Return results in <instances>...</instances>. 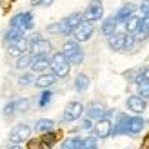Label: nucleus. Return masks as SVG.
I'll use <instances>...</instances> for the list:
<instances>
[{
    "label": "nucleus",
    "mask_w": 149,
    "mask_h": 149,
    "mask_svg": "<svg viewBox=\"0 0 149 149\" xmlns=\"http://www.w3.org/2000/svg\"><path fill=\"white\" fill-rule=\"evenodd\" d=\"M49 68H51V71H53V74L56 78H65L71 71V64L68 62V58L64 56L62 51H56V53H53L49 58Z\"/></svg>",
    "instance_id": "nucleus-1"
},
{
    "label": "nucleus",
    "mask_w": 149,
    "mask_h": 149,
    "mask_svg": "<svg viewBox=\"0 0 149 149\" xmlns=\"http://www.w3.org/2000/svg\"><path fill=\"white\" fill-rule=\"evenodd\" d=\"M82 17H84V20H87V22H98V20H102V17H104V4H102V0H91V2L87 4V7H86V11L82 13Z\"/></svg>",
    "instance_id": "nucleus-2"
},
{
    "label": "nucleus",
    "mask_w": 149,
    "mask_h": 149,
    "mask_svg": "<svg viewBox=\"0 0 149 149\" xmlns=\"http://www.w3.org/2000/svg\"><path fill=\"white\" fill-rule=\"evenodd\" d=\"M31 133H33V129L29 127L27 124H17L9 131V142L11 144H22V142H26V140H29Z\"/></svg>",
    "instance_id": "nucleus-3"
},
{
    "label": "nucleus",
    "mask_w": 149,
    "mask_h": 149,
    "mask_svg": "<svg viewBox=\"0 0 149 149\" xmlns=\"http://www.w3.org/2000/svg\"><path fill=\"white\" fill-rule=\"evenodd\" d=\"M93 33H95V26H93V22H87V20H82L73 29V35H74V40L77 42H87L93 36Z\"/></svg>",
    "instance_id": "nucleus-4"
},
{
    "label": "nucleus",
    "mask_w": 149,
    "mask_h": 149,
    "mask_svg": "<svg viewBox=\"0 0 149 149\" xmlns=\"http://www.w3.org/2000/svg\"><path fill=\"white\" fill-rule=\"evenodd\" d=\"M82 113H84V104L73 100V102H69L68 106H65L62 120L64 122H74V120H78V118L82 116Z\"/></svg>",
    "instance_id": "nucleus-5"
},
{
    "label": "nucleus",
    "mask_w": 149,
    "mask_h": 149,
    "mask_svg": "<svg viewBox=\"0 0 149 149\" xmlns=\"http://www.w3.org/2000/svg\"><path fill=\"white\" fill-rule=\"evenodd\" d=\"M33 15L31 13H18L9 20V27H22L24 31H31L33 29Z\"/></svg>",
    "instance_id": "nucleus-6"
},
{
    "label": "nucleus",
    "mask_w": 149,
    "mask_h": 149,
    "mask_svg": "<svg viewBox=\"0 0 149 149\" xmlns=\"http://www.w3.org/2000/svg\"><path fill=\"white\" fill-rule=\"evenodd\" d=\"M6 47H7V53L11 56H20V55H24V53L29 51V40L24 36V38H18L15 42L6 44Z\"/></svg>",
    "instance_id": "nucleus-7"
},
{
    "label": "nucleus",
    "mask_w": 149,
    "mask_h": 149,
    "mask_svg": "<svg viewBox=\"0 0 149 149\" xmlns=\"http://www.w3.org/2000/svg\"><path fill=\"white\" fill-rule=\"evenodd\" d=\"M111 133H113L111 120H107V118L96 120V124H95V136L96 138H107V136H111Z\"/></svg>",
    "instance_id": "nucleus-8"
},
{
    "label": "nucleus",
    "mask_w": 149,
    "mask_h": 149,
    "mask_svg": "<svg viewBox=\"0 0 149 149\" xmlns=\"http://www.w3.org/2000/svg\"><path fill=\"white\" fill-rule=\"evenodd\" d=\"M125 106H127L129 111H133V113H144L146 107H147V102L146 98H142V96H138V95H131L127 100H125Z\"/></svg>",
    "instance_id": "nucleus-9"
},
{
    "label": "nucleus",
    "mask_w": 149,
    "mask_h": 149,
    "mask_svg": "<svg viewBox=\"0 0 149 149\" xmlns=\"http://www.w3.org/2000/svg\"><path fill=\"white\" fill-rule=\"evenodd\" d=\"M29 68H31L33 73H46L49 69V56L47 55H35Z\"/></svg>",
    "instance_id": "nucleus-10"
},
{
    "label": "nucleus",
    "mask_w": 149,
    "mask_h": 149,
    "mask_svg": "<svg viewBox=\"0 0 149 149\" xmlns=\"http://www.w3.org/2000/svg\"><path fill=\"white\" fill-rule=\"evenodd\" d=\"M49 51H51V42L49 40H36L33 44H29V53H31L33 56L35 55H49Z\"/></svg>",
    "instance_id": "nucleus-11"
},
{
    "label": "nucleus",
    "mask_w": 149,
    "mask_h": 149,
    "mask_svg": "<svg viewBox=\"0 0 149 149\" xmlns=\"http://www.w3.org/2000/svg\"><path fill=\"white\" fill-rule=\"evenodd\" d=\"M135 11H136V6L135 4H131V2H127V4H124L120 9L116 11V15H115V18H116V22L118 24H124L125 20H127L131 15H135Z\"/></svg>",
    "instance_id": "nucleus-12"
},
{
    "label": "nucleus",
    "mask_w": 149,
    "mask_h": 149,
    "mask_svg": "<svg viewBox=\"0 0 149 149\" xmlns=\"http://www.w3.org/2000/svg\"><path fill=\"white\" fill-rule=\"evenodd\" d=\"M107 46L113 51H124L125 47V33H115L107 36Z\"/></svg>",
    "instance_id": "nucleus-13"
},
{
    "label": "nucleus",
    "mask_w": 149,
    "mask_h": 149,
    "mask_svg": "<svg viewBox=\"0 0 149 149\" xmlns=\"http://www.w3.org/2000/svg\"><path fill=\"white\" fill-rule=\"evenodd\" d=\"M55 82H56V77L53 73H40L35 80V86L40 87V89H49Z\"/></svg>",
    "instance_id": "nucleus-14"
},
{
    "label": "nucleus",
    "mask_w": 149,
    "mask_h": 149,
    "mask_svg": "<svg viewBox=\"0 0 149 149\" xmlns=\"http://www.w3.org/2000/svg\"><path fill=\"white\" fill-rule=\"evenodd\" d=\"M116 27H118L116 18H115V17H107V18H104L102 26H100V33H102L104 36H111V35L116 33Z\"/></svg>",
    "instance_id": "nucleus-15"
},
{
    "label": "nucleus",
    "mask_w": 149,
    "mask_h": 149,
    "mask_svg": "<svg viewBox=\"0 0 149 149\" xmlns=\"http://www.w3.org/2000/svg\"><path fill=\"white\" fill-rule=\"evenodd\" d=\"M104 113H106V107L102 104H91L86 109V118H89V120H100V118H104Z\"/></svg>",
    "instance_id": "nucleus-16"
},
{
    "label": "nucleus",
    "mask_w": 149,
    "mask_h": 149,
    "mask_svg": "<svg viewBox=\"0 0 149 149\" xmlns=\"http://www.w3.org/2000/svg\"><path fill=\"white\" fill-rule=\"evenodd\" d=\"M146 120L142 116H129V122H127V135H138L140 131L144 129Z\"/></svg>",
    "instance_id": "nucleus-17"
},
{
    "label": "nucleus",
    "mask_w": 149,
    "mask_h": 149,
    "mask_svg": "<svg viewBox=\"0 0 149 149\" xmlns=\"http://www.w3.org/2000/svg\"><path fill=\"white\" fill-rule=\"evenodd\" d=\"M147 36H149V17H142L140 26L135 33V38H136V42H144Z\"/></svg>",
    "instance_id": "nucleus-18"
},
{
    "label": "nucleus",
    "mask_w": 149,
    "mask_h": 149,
    "mask_svg": "<svg viewBox=\"0 0 149 149\" xmlns=\"http://www.w3.org/2000/svg\"><path fill=\"white\" fill-rule=\"evenodd\" d=\"M24 36H26V31H24L22 27H9V29L4 33V42L9 44V42L18 40V38H24Z\"/></svg>",
    "instance_id": "nucleus-19"
},
{
    "label": "nucleus",
    "mask_w": 149,
    "mask_h": 149,
    "mask_svg": "<svg viewBox=\"0 0 149 149\" xmlns=\"http://www.w3.org/2000/svg\"><path fill=\"white\" fill-rule=\"evenodd\" d=\"M140 20H142V17H138V15H131V17L124 22L125 33H127V35H135L136 29H138V26H140Z\"/></svg>",
    "instance_id": "nucleus-20"
},
{
    "label": "nucleus",
    "mask_w": 149,
    "mask_h": 149,
    "mask_svg": "<svg viewBox=\"0 0 149 149\" xmlns=\"http://www.w3.org/2000/svg\"><path fill=\"white\" fill-rule=\"evenodd\" d=\"M80 51V46H78V42L77 40H65L64 42V46H62V53L65 58H71L74 53H78Z\"/></svg>",
    "instance_id": "nucleus-21"
},
{
    "label": "nucleus",
    "mask_w": 149,
    "mask_h": 149,
    "mask_svg": "<svg viewBox=\"0 0 149 149\" xmlns=\"http://www.w3.org/2000/svg\"><path fill=\"white\" fill-rule=\"evenodd\" d=\"M89 84H91V80H89V77L86 73H78L77 74V78H74V89H77L78 93H84L89 87Z\"/></svg>",
    "instance_id": "nucleus-22"
},
{
    "label": "nucleus",
    "mask_w": 149,
    "mask_h": 149,
    "mask_svg": "<svg viewBox=\"0 0 149 149\" xmlns=\"http://www.w3.org/2000/svg\"><path fill=\"white\" fill-rule=\"evenodd\" d=\"M53 127H55V122L51 120V118H40V120H36V124H35V131L36 133H47V131H53Z\"/></svg>",
    "instance_id": "nucleus-23"
},
{
    "label": "nucleus",
    "mask_w": 149,
    "mask_h": 149,
    "mask_svg": "<svg viewBox=\"0 0 149 149\" xmlns=\"http://www.w3.org/2000/svg\"><path fill=\"white\" fill-rule=\"evenodd\" d=\"M127 122H129L127 115H118V122L113 127V133H111V135H122V133H127Z\"/></svg>",
    "instance_id": "nucleus-24"
},
{
    "label": "nucleus",
    "mask_w": 149,
    "mask_h": 149,
    "mask_svg": "<svg viewBox=\"0 0 149 149\" xmlns=\"http://www.w3.org/2000/svg\"><path fill=\"white\" fill-rule=\"evenodd\" d=\"M31 62H33V55L29 53H24V55H20V56H17V62H15V68L17 69H27L29 65H31Z\"/></svg>",
    "instance_id": "nucleus-25"
},
{
    "label": "nucleus",
    "mask_w": 149,
    "mask_h": 149,
    "mask_svg": "<svg viewBox=\"0 0 149 149\" xmlns=\"http://www.w3.org/2000/svg\"><path fill=\"white\" fill-rule=\"evenodd\" d=\"M82 20H84L82 13H73V15H68L65 18H62V22H64V24L68 26V27H71V29H74V27H77Z\"/></svg>",
    "instance_id": "nucleus-26"
},
{
    "label": "nucleus",
    "mask_w": 149,
    "mask_h": 149,
    "mask_svg": "<svg viewBox=\"0 0 149 149\" xmlns=\"http://www.w3.org/2000/svg\"><path fill=\"white\" fill-rule=\"evenodd\" d=\"M56 140H58V135L55 131H47V133H42V138H40V142L42 146H46V147H53L56 144Z\"/></svg>",
    "instance_id": "nucleus-27"
},
{
    "label": "nucleus",
    "mask_w": 149,
    "mask_h": 149,
    "mask_svg": "<svg viewBox=\"0 0 149 149\" xmlns=\"http://www.w3.org/2000/svg\"><path fill=\"white\" fill-rule=\"evenodd\" d=\"M136 89H138V96L149 98V78H140L136 82Z\"/></svg>",
    "instance_id": "nucleus-28"
},
{
    "label": "nucleus",
    "mask_w": 149,
    "mask_h": 149,
    "mask_svg": "<svg viewBox=\"0 0 149 149\" xmlns=\"http://www.w3.org/2000/svg\"><path fill=\"white\" fill-rule=\"evenodd\" d=\"M31 107V100L29 98H18L15 100V113H26Z\"/></svg>",
    "instance_id": "nucleus-29"
},
{
    "label": "nucleus",
    "mask_w": 149,
    "mask_h": 149,
    "mask_svg": "<svg viewBox=\"0 0 149 149\" xmlns=\"http://www.w3.org/2000/svg\"><path fill=\"white\" fill-rule=\"evenodd\" d=\"M60 149H82V138H78V136H73V138L64 140Z\"/></svg>",
    "instance_id": "nucleus-30"
},
{
    "label": "nucleus",
    "mask_w": 149,
    "mask_h": 149,
    "mask_svg": "<svg viewBox=\"0 0 149 149\" xmlns=\"http://www.w3.org/2000/svg\"><path fill=\"white\" fill-rule=\"evenodd\" d=\"M35 80H36L35 73H22L20 77H18V86L20 87H27V86L35 84Z\"/></svg>",
    "instance_id": "nucleus-31"
},
{
    "label": "nucleus",
    "mask_w": 149,
    "mask_h": 149,
    "mask_svg": "<svg viewBox=\"0 0 149 149\" xmlns=\"http://www.w3.org/2000/svg\"><path fill=\"white\" fill-rule=\"evenodd\" d=\"M82 149H98V138L96 136L82 138Z\"/></svg>",
    "instance_id": "nucleus-32"
},
{
    "label": "nucleus",
    "mask_w": 149,
    "mask_h": 149,
    "mask_svg": "<svg viewBox=\"0 0 149 149\" xmlns=\"http://www.w3.org/2000/svg\"><path fill=\"white\" fill-rule=\"evenodd\" d=\"M51 96H53V93H51V89H42V95H40V102H38V106L40 107H46L49 100H51Z\"/></svg>",
    "instance_id": "nucleus-33"
},
{
    "label": "nucleus",
    "mask_w": 149,
    "mask_h": 149,
    "mask_svg": "<svg viewBox=\"0 0 149 149\" xmlns=\"http://www.w3.org/2000/svg\"><path fill=\"white\" fill-rule=\"evenodd\" d=\"M68 62L71 64V65H80L82 62H84V51H78V53H74L71 58H68Z\"/></svg>",
    "instance_id": "nucleus-34"
},
{
    "label": "nucleus",
    "mask_w": 149,
    "mask_h": 149,
    "mask_svg": "<svg viewBox=\"0 0 149 149\" xmlns=\"http://www.w3.org/2000/svg\"><path fill=\"white\" fill-rule=\"evenodd\" d=\"M2 115H4L6 118H11V116L15 115V100L6 104V106H4V109H2Z\"/></svg>",
    "instance_id": "nucleus-35"
},
{
    "label": "nucleus",
    "mask_w": 149,
    "mask_h": 149,
    "mask_svg": "<svg viewBox=\"0 0 149 149\" xmlns=\"http://www.w3.org/2000/svg\"><path fill=\"white\" fill-rule=\"evenodd\" d=\"M135 44H136L135 35H127V33H125V47H124V51L133 49V47H135Z\"/></svg>",
    "instance_id": "nucleus-36"
},
{
    "label": "nucleus",
    "mask_w": 149,
    "mask_h": 149,
    "mask_svg": "<svg viewBox=\"0 0 149 149\" xmlns=\"http://www.w3.org/2000/svg\"><path fill=\"white\" fill-rule=\"evenodd\" d=\"M138 9H140V13H142L144 17H149V0H144V2L138 6Z\"/></svg>",
    "instance_id": "nucleus-37"
},
{
    "label": "nucleus",
    "mask_w": 149,
    "mask_h": 149,
    "mask_svg": "<svg viewBox=\"0 0 149 149\" xmlns=\"http://www.w3.org/2000/svg\"><path fill=\"white\" fill-rule=\"evenodd\" d=\"M53 4V0H31V6H44V7H47Z\"/></svg>",
    "instance_id": "nucleus-38"
},
{
    "label": "nucleus",
    "mask_w": 149,
    "mask_h": 149,
    "mask_svg": "<svg viewBox=\"0 0 149 149\" xmlns=\"http://www.w3.org/2000/svg\"><path fill=\"white\" fill-rule=\"evenodd\" d=\"M46 31L51 33V35H58V22H56V24H49L46 27Z\"/></svg>",
    "instance_id": "nucleus-39"
},
{
    "label": "nucleus",
    "mask_w": 149,
    "mask_h": 149,
    "mask_svg": "<svg viewBox=\"0 0 149 149\" xmlns=\"http://www.w3.org/2000/svg\"><path fill=\"white\" fill-rule=\"evenodd\" d=\"M29 149H44V146H42L40 140H31L29 142Z\"/></svg>",
    "instance_id": "nucleus-40"
},
{
    "label": "nucleus",
    "mask_w": 149,
    "mask_h": 149,
    "mask_svg": "<svg viewBox=\"0 0 149 149\" xmlns=\"http://www.w3.org/2000/svg\"><path fill=\"white\" fill-rule=\"evenodd\" d=\"M80 127H82V129H91V120H89V118L82 120V122H80Z\"/></svg>",
    "instance_id": "nucleus-41"
},
{
    "label": "nucleus",
    "mask_w": 149,
    "mask_h": 149,
    "mask_svg": "<svg viewBox=\"0 0 149 149\" xmlns=\"http://www.w3.org/2000/svg\"><path fill=\"white\" fill-rule=\"evenodd\" d=\"M7 149H22L18 144H11V146H7Z\"/></svg>",
    "instance_id": "nucleus-42"
},
{
    "label": "nucleus",
    "mask_w": 149,
    "mask_h": 149,
    "mask_svg": "<svg viewBox=\"0 0 149 149\" xmlns=\"http://www.w3.org/2000/svg\"><path fill=\"white\" fill-rule=\"evenodd\" d=\"M144 78H149V68L144 69Z\"/></svg>",
    "instance_id": "nucleus-43"
}]
</instances>
